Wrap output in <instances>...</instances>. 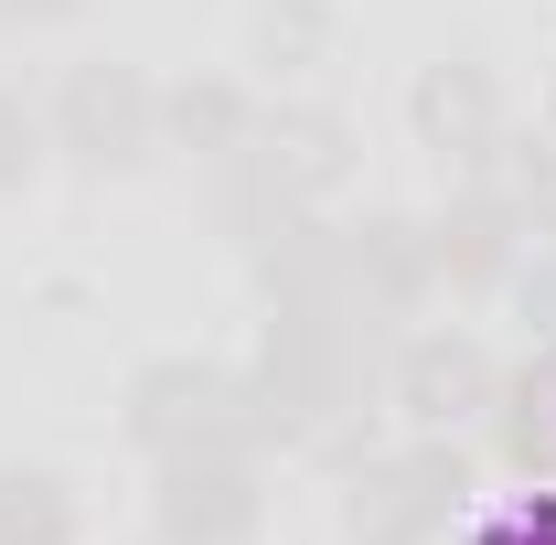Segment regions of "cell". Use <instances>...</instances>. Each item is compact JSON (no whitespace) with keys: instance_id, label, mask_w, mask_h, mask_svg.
<instances>
[{"instance_id":"3","label":"cell","mask_w":556,"mask_h":545,"mask_svg":"<svg viewBox=\"0 0 556 545\" xmlns=\"http://www.w3.org/2000/svg\"><path fill=\"white\" fill-rule=\"evenodd\" d=\"M0 139H22V129H11V107H0ZM0 172H11V150H0Z\"/></svg>"},{"instance_id":"1","label":"cell","mask_w":556,"mask_h":545,"mask_svg":"<svg viewBox=\"0 0 556 545\" xmlns=\"http://www.w3.org/2000/svg\"><path fill=\"white\" fill-rule=\"evenodd\" d=\"M54 535H65L54 481H0V545H54Z\"/></svg>"},{"instance_id":"2","label":"cell","mask_w":556,"mask_h":545,"mask_svg":"<svg viewBox=\"0 0 556 545\" xmlns=\"http://www.w3.org/2000/svg\"><path fill=\"white\" fill-rule=\"evenodd\" d=\"M75 129H86V139H129L139 129V97H129V86H75Z\"/></svg>"},{"instance_id":"4","label":"cell","mask_w":556,"mask_h":545,"mask_svg":"<svg viewBox=\"0 0 556 545\" xmlns=\"http://www.w3.org/2000/svg\"><path fill=\"white\" fill-rule=\"evenodd\" d=\"M0 11H54V0H0Z\"/></svg>"}]
</instances>
